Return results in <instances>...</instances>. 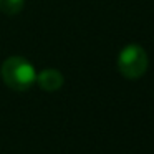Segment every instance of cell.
<instances>
[{"instance_id":"1","label":"cell","mask_w":154,"mask_h":154,"mask_svg":"<svg viewBox=\"0 0 154 154\" xmlns=\"http://www.w3.org/2000/svg\"><path fill=\"white\" fill-rule=\"evenodd\" d=\"M0 76L10 90L27 91L37 81V71L23 57H8L0 66Z\"/></svg>"},{"instance_id":"2","label":"cell","mask_w":154,"mask_h":154,"mask_svg":"<svg viewBox=\"0 0 154 154\" xmlns=\"http://www.w3.org/2000/svg\"><path fill=\"white\" fill-rule=\"evenodd\" d=\"M149 66L147 53L141 45L129 43L118 55V70L128 80H137L146 73Z\"/></svg>"},{"instance_id":"3","label":"cell","mask_w":154,"mask_h":154,"mask_svg":"<svg viewBox=\"0 0 154 154\" xmlns=\"http://www.w3.org/2000/svg\"><path fill=\"white\" fill-rule=\"evenodd\" d=\"M63 81H65L63 75L58 70H55V68H47V70H43L42 73L37 75V81H35V83H38V86H40L42 90L48 91V93H53V91H58L63 86Z\"/></svg>"},{"instance_id":"4","label":"cell","mask_w":154,"mask_h":154,"mask_svg":"<svg viewBox=\"0 0 154 154\" xmlns=\"http://www.w3.org/2000/svg\"><path fill=\"white\" fill-rule=\"evenodd\" d=\"M25 0H0V10L7 15H17L22 12Z\"/></svg>"}]
</instances>
